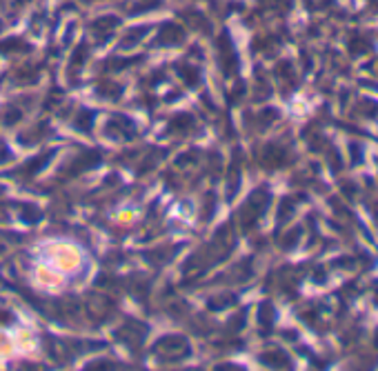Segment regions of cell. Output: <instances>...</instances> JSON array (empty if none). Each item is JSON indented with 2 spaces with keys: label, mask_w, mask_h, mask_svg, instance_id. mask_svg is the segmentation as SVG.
I'll list each match as a JSON object with an SVG mask.
<instances>
[{
  "label": "cell",
  "mask_w": 378,
  "mask_h": 371,
  "mask_svg": "<svg viewBox=\"0 0 378 371\" xmlns=\"http://www.w3.org/2000/svg\"><path fill=\"white\" fill-rule=\"evenodd\" d=\"M94 120V116H91V111H82L80 116H78V127L82 131H87L89 129V122Z\"/></svg>",
  "instance_id": "6da1fadb"
},
{
  "label": "cell",
  "mask_w": 378,
  "mask_h": 371,
  "mask_svg": "<svg viewBox=\"0 0 378 371\" xmlns=\"http://www.w3.org/2000/svg\"><path fill=\"white\" fill-rule=\"evenodd\" d=\"M14 322V313L7 309H0V324H12Z\"/></svg>",
  "instance_id": "7a4b0ae2"
},
{
  "label": "cell",
  "mask_w": 378,
  "mask_h": 371,
  "mask_svg": "<svg viewBox=\"0 0 378 371\" xmlns=\"http://www.w3.org/2000/svg\"><path fill=\"white\" fill-rule=\"evenodd\" d=\"M18 118H20V111H12L7 118H5V122H7V125H12V122H14V120H18Z\"/></svg>",
  "instance_id": "3957f363"
}]
</instances>
